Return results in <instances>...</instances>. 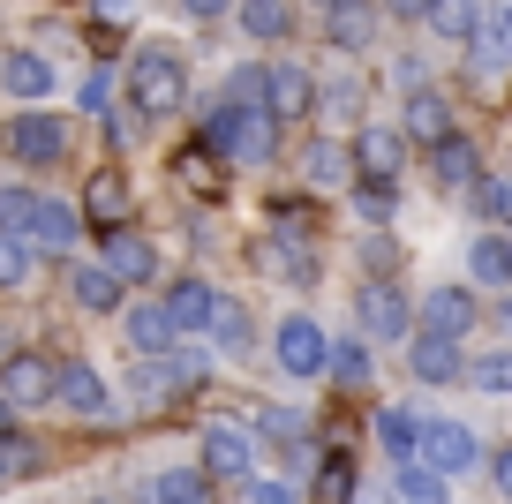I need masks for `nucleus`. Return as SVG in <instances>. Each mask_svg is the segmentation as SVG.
I'll return each instance as SVG.
<instances>
[{
  "mask_svg": "<svg viewBox=\"0 0 512 504\" xmlns=\"http://www.w3.org/2000/svg\"><path fill=\"white\" fill-rule=\"evenodd\" d=\"M400 497L407 504H452V482L437 467H422V459H407V467H400Z\"/></svg>",
  "mask_w": 512,
  "mask_h": 504,
  "instance_id": "nucleus-36",
  "label": "nucleus"
},
{
  "mask_svg": "<svg viewBox=\"0 0 512 504\" xmlns=\"http://www.w3.org/2000/svg\"><path fill=\"white\" fill-rule=\"evenodd\" d=\"M31 271H38V249L16 241V234H0V286H31Z\"/></svg>",
  "mask_w": 512,
  "mask_h": 504,
  "instance_id": "nucleus-38",
  "label": "nucleus"
},
{
  "mask_svg": "<svg viewBox=\"0 0 512 504\" xmlns=\"http://www.w3.org/2000/svg\"><path fill=\"white\" fill-rule=\"evenodd\" d=\"M497 331H505V347H512V294L497 301Z\"/></svg>",
  "mask_w": 512,
  "mask_h": 504,
  "instance_id": "nucleus-51",
  "label": "nucleus"
},
{
  "mask_svg": "<svg viewBox=\"0 0 512 504\" xmlns=\"http://www.w3.org/2000/svg\"><path fill=\"white\" fill-rule=\"evenodd\" d=\"M324 377H332L339 392H369V354L354 347V339H332V362H324Z\"/></svg>",
  "mask_w": 512,
  "mask_h": 504,
  "instance_id": "nucleus-34",
  "label": "nucleus"
},
{
  "mask_svg": "<svg viewBox=\"0 0 512 504\" xmlns=\"http://www.w3.org/2000/svg\"><path fill=\"white\" fill-rule=\"evenodd\" d=\"M354 211H362L369 226H392V211H400V196H392V181H362V189H354Z\"/></svg>",
  "mask_w": 512,
  "mask_h": 504,
  "instance_id": "nucleus-39",
  "label": "nucleus"
},
{
  "mask_svg": "<svg viewBox=\"0 0 512 504\" xmlns=\"http://www.w3.org/2000/svg\"><path fill=\"white\" fill-rule=\"evenodd\" d=\"M430 23L437 38H445V46H475L482 31H490V23H482V0H430Z\"/></svg>",
  "mask_w": 512,
  "mask_h": 504,
  "instance_id": "nucleus-23",
  "label": "nucleus"
},
{
  "mask_svg": "<svg viewBox=\"0 0 512 504\" xmlns=\"http://www.w3.org/2000/svg\"><path fill=\"white\" fill-rule=\"evenodd\" d=\"M53 399H61L76 422H98V414H113V392H106V377H98L91 362H68V369H61V392H53Z\"/></svg>",
  "mask_w": 512,
  "mask_h": 504,
  "instance_id": "nucleus-14",
  "label": "nucleus"
},
{
  "mask_svg": "<svg viewBox=\"0 0 512 504\" xmlns=\"http://www.w3.org/2000/svg\"><path fill=\"white\" fill-rule=\"evenodd\" d=\"M482 459V437L467 422H422V467H437L452 482V474H467Z\"/></svg>",
  "mask_w": 512,
  "mask_h": 504,
  "instance_id": "nucleus-8",
  "label": "nucleus"
},
{
  "mask_svg": "<svg viewBox=\"0 0 512 504\" xmlns=\"http://www.w3.org/2000/svg\"><path fill=\"white\" fill-rule=\"evenodd\" d=\"M76 241H83V211H68V204H53V196H46V219H38V241H31V249L68 256Z\"/></svg>",
  "mask_w": 512,
  "mask_h": 504,
  "instance_id": "nucleus-31",
  "label": "nucleus"
},
{
  "mask_svg": "<svg viewBox=\"0 0 512 504\" xmlns=\"http://www.w3.org/2000/svg\"><path fill=\"white\" fill-rule=\"evenodd\" d=\"M38 219H46V196L38 189H0V234H16V241H38Z\"/></svg>",
  "mask_w": 512,
  "mask_h": 504,
  "instance_id": "nucleus-26",
  "label": "nucleus"
},
{
  "mask_svg": "<svg viewBox=\"0 0 512 504\" xmlns=\"http://www.w3.org/2000/svg\"><path fill=\"white\" fill-rule=\"evenodd\" d=\"M234 23H241V38H256V46H279V38L294 31V8L287 0H234Z\"/></svg>",
  "mask_w": 512,
  "mask_h": 504,
  "instance_id": "nucleus-24",
  "label": "nucleus"
},
{
  "mask_svg": "<svg viewBox=\"0 0 512 504\" xmlns=\"http://www.w3.org/2000/svg\"><path fill=\"white\" fill-rule=\"evenodd\" d=\"M256 264L272 271V279H287V286L324 279V271H317V241H309V234H264V241H256Z\"/></svg>",
  "mask_w": 512,
  "mask_h": 504,
  "instance_id": "nucleus-9",
  "label": "nucleus"
},
{
  "mask_svg": "<svg viewBox=\"0 0 512 504\" xmlns=\"http://www.w3.org/2000/svg\"><path fill=\"white\" fill-rule=\"evenodd\" d=\"M377 437H384V452L400 459V467H407V459H422V422L407 407H384L377 414Z\"/></svg>",
  "mask_w": 512,
  "mask_h": 504,
  "instance_id": "nucleus-30",
  "label": "nucleus"
},
{
  "mask_svg": "<svg viewBox=\"0 0 512 504\" xmlns=\"http://www.w3.org/2000/svg\"><path fill=\"white\" fill-rule=\"evenodd\" d=\"M136 16V0H91V23L98 31H113V23H128Z\"/></svg>",
  "mask_w": 512,
  "mask_h": 504,
  "instance_id": "nucleus-46",
  "label": "nucleus"
},
{
  "mask_svg": "<svg viewBox=\"0 0 512 504\" xmlns=\"http://www.w3.org/2000/svg\"><path fill=\"white\" fill-rule=\"evenodd\" d=\"M369 23H377V16H369L362 0H347V8H332V16H324V38H332L339 53H362V46H369Z\"/></svg>",
  "mask_w": 512,
  "mask_h": 504,
  "instance_id": "nucleus-32",
  "label": "nucleus"
},
{
  "mask_svg": "<svg viewBox=\"0 0 512 504\" xmlns=\"http://www.w3.org/2000/svg\"><path fill=\"white\" fill-rule=\"evenodd\" d=\"M189 384H204V354H196V347H174V354H136V369H128V392L144 399L151 414L174 407Z\"/></svg>",
  "mask_w": 512,
  "mask_h": 504,
  "instance_id": "nucleus-2",
  "label": "nucleus"
},
{
  "mask_svg": "<svg viewBox=\"0 0 512 504\" xmlns=\"http://www.w3.org/2000/svg\"><path fill=\"white\" fill-rule=\"evenodd\" d=\"M174 174H181V189H204V196H219V166H211V151H204V143H196V151L181 158Z\"/></svg>",
  "mask_w": 512,
  "mask_h": 504,
  "instance_id": "nucleus-42",
  "label": "nucleus"
},
{
  "mask_svg": "<svg viewBox=\"0 0 512 504\" xmlns=\"http://www.w3.org/2000/svg\"><path fill=\"white\" fill-rule=\"evenodd\" d=\"M475 286H430V294H422V324L430 331H445V339H467V331H475Z\"/></svg>",
  "mask_w": 512,
  "mask_h": 504,
  "instance_id": "nucleus-11",
  "label": "nucleus"
},
{
  "mask_svg": "<svg viewBox=\"0 0 512 504\" xmlns=\"http://www.w3.org/2000/svg\"><path fill=\"white\" fill-rule=\"evenodd\" d=\"M467 384H475L482 399H505V392H512V347L475 354V362H467Z\"/></svg>",
  "mask_w": 512,
  "mask_h": 504,
  "instance_id": "nucleus-35",
  "label": "nucleus"
},
{
  "mask_svg": "<svg viewBox=\"0 0 512 504\" xmlns=\"http://www.w3.org/2000/svg\"><path fill=\"white\" fill-rule=\"evenodd\" d=\"M181 98H189V61L174 46H144L128 61V106H136V121H159Z\"/></svg>",
  "mask_w": 512,
  "mask_h": 504,
  "instance_id": "nucleus-1",
  "label": "nucleus"
},
{
  "mask_svg": "<svg viewBox=\"0 0 512 504\" xmlns=\"http://www.w3.org/2000/svg\"><path fill=\"white\" fill-rule=\"evenodd\" d=\"M204 339H211V354H226V362H249V354H256V324H249V309H241L234 294H219Z\"/></svg>",
  "mask_w": 512,
  "mask_h": 504,
  "instance_id": "nucleus-15",
  "label": "nucleus"
},
{
  "mask_svg": "<svg viewBox=\"0 0 512 504\" xmlns=\"http://www.w3.org/2000/svg\"><path fill=\"white\" fill-rule=\"evenodd\" d=\"M181 8H189V16H196V23H219V16H226V8H234V0H181Z\"/></svg>",
  "mask_w": 512,
  "mask_h": 504,
  "instance_id": "nucleus-49",
  "label": "nucleus"
},
{
  "mask_svg": "<svg viewBox=\"0 0 512 504\" xmlns=\"http://www.w3.org/2000/svg\"><path fill=\"white\" fill-rule=\"evenodd\" d=\"M407 369H415L422 384H452V377H467V354L445 331H415V339H407Z\"/></svg>",
  "mask_w": 512,
  "mask_h": 504,
  "instance_id": "nucleus-10",
  "label": "nucleus"
},
{
  "mask_svg": "<svg viewBox=\"0 0 512 504\" xmlns=\"http://www.w3.org/2000/svg\"><path fill=\"white\" fill-rule=\"evenodd\" d=\"M272 234H309V241H317V219H309V204H302V196L272 204Z\"/></svg>",
  "mask_w": 512,
  "mask_h": 504,
  "instance_id": "nucleus-43",
  "label": "nucleus"
},
{
  "mask_svg": "<svg viewBox=\"0 0 512 504\" xmlns=\"http://www.w3.org/2000/svg\"><path fill=\"white\" fill-rule=\"evenodd\" d=\"M347 181H354V151L332 143V136H317L309 143V189H347Z\"/></svg>",
  "mask_w": 512,
  "mask_h": 504,
  "instance_id": "nucleus-29",
  "label": "nucleus"
},
{
  "mask_svg": "<svg viewBox=\"0 0 512 504\" xmlns=\"http://www.w3.org/2000/svg\"><path fill=\"white\" fill-rule=\"evenodd\" d=\"M505 61H512V38H505V23H490V31L467 46V68H475L482 83H497V76H505Z\"/></svg>",
  "mask_w": 512,
  "mask_h": 504,
  "instance_id": "nucleus-33",
  "label": "nucleus"
},
{
  "mask_svg": "<svg viewBox=\"0 0 512 504\" xmlns=\"http://www.w3.org/2000/svg\"><path fill=\"white\" fill-rule=\"evenodd\" d=\"M76 98H83V113H106V106H113V76H106V68H91Z\"/></svg>",
  "mask_w": 512,
  "mask_h": 504,
  "instance_id": "nucleus-44",
  "label": "nucleus"
},
{
  "mask_svg": "<svg viewBox=\"0 0 512 504\" xmlns=\"http://www.w3.org/2000/svg\"><path fill=\"white\" fill-rule=\"evenodd\" d=\"M256 504H302V489L287 474H272V482H256Z\"/></svg>",
  "mask_w": 512,
  "mask_h": 504,
  "instance_id": "nucleus-47",
  "label": "nucleus"
},
{
  "mask_svg": "<svg viewBox=\"0 0 512 504\" xmlns=\"http://www.w3.org/2000/svg\"><path fill=\"white\" fill-rule=\"evenodd\" d=\"M467 279L512 294V234H475L467 241Z\"/></svg>",
  "mask_w": 512,
  "mask_h": 504,
  "instance_id": "nucleus-20",
  "label": "nucleus"
},
{
  "mask_svg": "<svg viewBox=\"0 0 512 504\" xmlns=\"http://www.w3.org/2000/svg\"><path fill=\"white\" fill-rule=\"evenodd\" d=\"M272 354L287 377H324V362H332V339H324L317 316H287V324L272 331Z\"/></svg>",
  "mask_w": 512,
  "mask_h": 504,
  "instance_id": "nucleus-5",
  "label": "nucleus"
},
{
  "mask_svg": "<svg viewBox=\"0 0 512 504\" xmlns=\"http://www.w3.org/2000/svg\"><path fill=\"white\" fill-rule=\"evenodd\" d=\"M497 23H505V38H512V0H505V16H497Z\"/></svg>",
  "mask_w": 512,
  "mask_h": 504,
  "instance_id": "nucleus-52",
  "label": "nucleus"
},
{
  "mask_svg": "<svg viewBox=\"0 0 512 504\" xmlns=\"http://www.w3.org/2000/svg\"><path fill=\"white\" fill-rule=\"evenodd\" d=\"M68 294H76V309H91V316H113V309H121V279H113L106 264H83L76 279H68Z\"/></svg>",
  "mask_w": 512,
  "mask_h": 504,
  "instance_id": "nucleus-28",
  "label": "nucleus"
},
{
  "mask_svg": "<svg viewBox=\"0 0 512 504\" xmlns=\"http://www.w3.org/2000/svg\"><path fill=\"white\" fill-rule=\"evenodd\" d=\"M317 8H324V16H332V8H347V0H317Z\"/></svg>",
  "mask_w": 512,
  "mask_h": 504,
  "instance_id": "nucleus-53",
  "label": "nucleus"
},
{
  "mask_svg": "<svg viewBox=\"0 0 512 504\" xmlns=\"http://www.w3.org/2000/svg\"><path fill=\"white\" fill-rule=\"evenodd\" d=\"M196 452H204L211 482H249V474H256V437L241 422H219V414H211L204 437H196Z\"/></svg>",
  "mask_w": 512,
  "mask_h": 504,
  "instance_id": "nucleus-4",
  "label": "nucleus"
},
{
  "mask_svg": "<svg viewBox=\"0 0 512 504\" xmlns=\"http://www.w3.org/2000/svg\"><path fill=\"white\" fill-rule=\"evenodd\" d=\"M53 392H61V369H53L46 354H8V362H0V399H8V407H46Z\"/></svg>",
  "mask_w": 512,
  "mask_h": 504,
  "instance_id": "nucleus-7",
  "label": "nucleus"
},
{
  "mask_svg": "<svg viewBox=\"0 0 512 504\" xmlns=\"http://www.w3.org/2000/svg\"><path fill=\"white\" fill-rule=\"evenodd\" d=\"M256 429H264V437H279V444H294V437H302V414H287V407H264V422H256Z\"/></svg>",
  "mask_w": 512,
  "mask_h": 504,
  "instance_id": "nucleus-45",
  "label": "nucleus"
},
{
  "mask_svg": "<svg viewBox=\"0 0 512 504\" xmlns=\"http://www.w3.org/2000/svg\"><path fill=\"white\" fill-rule=\"evenodd\" d=\"M144 504H211V474L204 467H166L144 482Z\"/></svg>",
  "mask_w": 512,
  "mask_h": 504,
  "instance_id": "nucleus-25",
  "label": "nucleus"
},
{
  "mask_svg": "<svg viewBox=\"0 0 512 504\" xmlns=\"http://www.w3.org/2000/svg\"><path fill=\"white\" fill-rule=\"evenodd\" d=\"M0 91L16 98V106H46V91H53L46 53H0Z\"/></svg>",
  "mask_w": 512,
  "mask_h": 504,
  "instance_id": "nucleus-18",
  "label": "nucleus"
},
{
  "mask_svg": "<svg viewBox=\"0 0 512 504\" xmlns=\"http://www.w3.org/2000/svg\"><path fill=\"white\" fill-rule=\"evenodd\" d=\"M400 136L407 143H422V151H437V143L452 136V106H445V91H407V121H400Z\"/></svg>",
  "mask_w": 512,
  "mask_h": 504,
  "instance_id": "nucleus-13",
  "label": "nucleus"
},
{
  "mask_svg": "<svg viewBox=\"0 0 512 504\" xmlns=\"http://www.w3.org/2000/svg\"><path fill=\"white\" fill-rule=\"evenodd\" d=\"M121 339H128V354H174V347H181L166 301H136V309L121 316Z\"/></svg>",
  "mask_w": 512,
  "mask_h": 504,
  "instance_id": "nucleus-12",
  "label": "nucleus"
},
{
  "mask_svg": "<svg viewBox=\"0 0 512 504\" xmlns=\"http://www.w3.org/2000/svg\"><path fill=\"white\" fill-rule=\"evenodd\" d=\"M38 452H46V444H31L23 429H0V482H16V474H31V467H38Z\"/></svg>",
  "mask_w": 512,
  "mask_h": 504,
  "instance_id": "nucleus-37",
  "label": "nucleus"
},
{
  "mask_svg": "<svg viewBox=\"0 0 512 504\" xmlns=\"http://www.w3.org/2000/svg\"><path fill=\"white\" fill-rule=\"evenodd\" d=\"M354 316H362L369 339H407V324H415V301H407L392 279H369L362 294H354Z\"/></svg>",
  "mask_w": 512,
  "mask_h": 504,
  "instance_id": "nucleus-6",
  "label": "nucleus"
},
{
  "mask_svg": "<svg viewBox=\"0 0 512 504\" xmlns=\"http://www.w3.org/2000/svg\"><path fill=\"white\" fill-rule=\"evenodd\" d=\"M430 174H437V189H445V196H475L482 151H475L467 136H445V143H437V158H430Z\"/></svg>",
  "mask_w": 512,
  "mask_h": 504,
  "instance_id": "nucleus-16",
  "label": "nucleus"
},
{
  "mask_svg": "<svg viewBox=\"0 0 512 504\" xmlns=\"http://www.w3.org/2000/svg\"><path fill=\"white\" fill-rule=\"evenodd\" d=\"M98 504H113V497H98Z\"/></svg>",
  "mask_w": 512,
  "mask_h": 504,
  "instance_id": "nucleus-55",
  "label": "nucleus"
},
{
  "mask_svg": "<svg viewBox=\"0 0 512 504\" xmlns=\"http://www.w3.org/2000/svg\"><path fill=\"white\" fill-rule=\"evenodd\" d=\"M106 271H113L121 286H144L151 271H159V249H151L144 234H128V226H113V234H106Z\"/></svg>",
  "mask_w": 512,
  "mask_h": 504,
  "instance_id": "nucleus-19",
  "label": "nucleus"
},
{
  "mask_svg": "<svg viewBox=\"0 0 512 504\" xmlns=\"http://www.w3.org/2000/svg\"><path fill=\"white\" fill-rule=\"evenodd\" d=\"M8 414H16V407H8V399H0V429H8Z\"/></svg>",
  "mask_w": 512,
  "mask_h": 504,
  "instance_id": "nucleus-54",
  "label": "nucleus"
},
{
  "mask_svg": "<svg viewBox=\"0 0 512 504\" xmlns=\"http://www.w3.org/2000/svg\"><path fill=\"white\" fill-rule=\"evenodd\" d=\"M121 211H128V181L113 174V166L83 181V219H98V226H121Z\"/></svg>",
  "mask_w": 512,
  "mask_h": 504,
  "instance_id": "nucleus-27",
  "label": "nucleus"
},
{
  "mask_svg": "<svg viewBox=\"0 0 512 504\" xmlns=\"http://www.w3.org/2000/svg\"><path fill=\"white\" fill-rule=\"evenodd\" d=\"M475 211H482V219H505V226H512V181L482 174V181H475Z\"/></svg>",
  "mask_w": 512,
  "mask_h": 504,
  "instance_id": "nucleus-41",
  "label": "nucleus"
},
{
  "mask_svg": "<svg viewBox=\"0 0 512 504\" xmlns=\"http://www.w3.org/2000/svg\"><path fill=\"white\" fill-rule=\"evenodd\" d=\"M309 106H317V76L302 61H272V113L279 121H302Z\"/></svg>",
  "mask_w": 512,
  "mask_h": 504,
  "instance_id": "nucleus-21",
  "label": "nucleus"
},
{
  "mask_svg": "<svg viewBox=\"0 0 512 504\" xmlns=\"http://www.w3.org/2000/svg\"><path fill=\"white\" fill-rule=\"evenodd\" d=\"M211 309H219V294H211L204 279H181L174 294H166V316H174V339H196V331H211Z\"/></svg>",
  "mask_w": 512,
  "mask_h": 504,
  "instance_id": "nucleus-22",
  "label": "nucleus"
},
{
  "mask_svg": "<svg viewBox=\"0 0 512 504\" xmlns=\"http://www.w3.org/2000/svg\"><path fill=\"white\" fill-rule=\"evenodd\" d=\"M354 497V467H347V459H324V474H317V504H347Z\"/></svg>",
  "mask_w": 512,
  "mask_h": 504,
  "instance_id": "nucleus-40",
  "label": "nucleus"
},
{
  "mask_svg": "<svg viewBox=\"0 0 512 504\" xmlns=\"http://www.w3.org/2000/svg\"><path fill=\"white\" fill-rule=\"evenodd\" d=\"M392 16H430V0H384Z\"/></svg>",
  "mask_w": 512,
  "mask_h": 504,
  "instance_id": "nucleus-50",
  "label": "nucleus"
},
{
  "mask_svg": "<svg viewBox=\"0 0 512 504\" xmlns=\"http://www.w3.org/2000/svg\"><path fill=\"white\" fill-rule=\"evenodd\" d=\"M8 158H23V166H53V158L68 151V121L46 106H16V121H8Z\"/></svg>",
  "mask_w": 512,
  "mask_h": 504,
  "instance_id": "nucleus-3",
  "label": "nucleus"
},
{
  "mask_svg": "<svg viewBox=\"0 0 512 504\" xmlns=\"http://www.w3.org/2000/svg\"><path fill=\"white\" fill-rule=\"evenodd\" d=\"M400 158H407L400 128H362V136H354V174H362V181H392V174H400Z\"/></svg>",
  "mask_w": 512,
  "mask_h": 504,
  "instance_id": "nucleus-17",
  "label": "nucleus"
},
{
  "mask_svg": "<svg viewBox=\"0 0 512 504\" xmlns=\"http://www.w3.org/2000/svg\"><path fill=\"white\" fill-rule=\"evenodd\" d=\"M490 482H497V497H512V444L490 459Z\"/></svg>",
  "mask_w": 512,
  "mask_h": 504,
  "instance_id": "nucleus-48",
  "label": "nucleus"
}]
</instances>
